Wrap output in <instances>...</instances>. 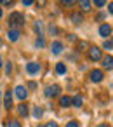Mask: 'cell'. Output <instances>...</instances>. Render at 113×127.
Masks as SVG:
<instances>
[{
    "label": "cell",
    "instance_id": "1",
    "mask_svg": "<svg viewBox=\"0 0 113 127\" xmlns=\"http://www.w3.org/2000/svg\"><path fill=\"white\" fill-rule=\"evenodd\" d=\"M25 16L21 12H12L9 16V26L14 28V30H19V26H25Z\"/></svg>",
    "mask_w": 113,
    "mask_h": 127
},
{
    "label": "cell",
    "instance_id": "2",
    "mask_svg": "<svg viewBox=\"0 0 113 127\" xmlns=\"http://www.w3.org/2000/svg\"><path fill=\"white\" fill-rule=\"evenodd\" d=\"M89 58H90V59H94V61L103 59V52H101V49H99V47H96V45L89 47Z\"/></svg>",
    "mask_w": 113,
    "mask_h": 127
},
{
    "label": "cell",
    "instance_id": "3",
    "mask_svg": "<svg viewBox=\"0 0 113 127\" xmlns=\"http://www.w3.org/2000/svg\"><path fill=\"white\" fill-rule=\"evenodd\" d=\"M59 92H61L59 85H49V87H45V96L47 97H56V96H59Z\"/></svg>",
    "mask_w": 113,
    "mask_h": 127
},
{
    "label": "cell",
    "instance_id": "4",
    "mask_svg": "<svg viewBox=\"0 0 113 127\" xmlns=\"http://www.w3.org/2000/svg\"><path fill=\"white\" fill-rule=\"evenodd\" d=\"M40 63H35V61H31V63H28L26 64V71L30 73V75H37L38 71H40Z\"/></svg>",
    "mask_w": 113,
    "mask_h": 127
},
{
    "label": "cell",
    "instance_id": "5",
    "mask_svg": "<svg viewBox=\"0 0 113 127\" xmlns=\"http://www.w3.org/2000/svg\"><path fill=\"white\" fill-rule=\"evenodd\" d=\"M16 96H18L19 101H25V99L28 97V89L23 87V85H18V87H16Z\"/></svg>",
    "mask_w": 113,
    "mask_h": 127
},
{
    "label": "cell",
    "instance_id": "6",
    "mask_svg": "<svg viewBox=\"0 0 113 127\" xmlns=\"http://www.w3.org/2000/svg\"><path fill=\"white\" fill-rule=\"evenodd\" d=\"M89 77H90V80H92L94 84H97V82L103 80V71H101V70H92V71L89 73Z\"/></svg>",
    "mask_w": 113,
    "mask_h": 127
},
{
    "label": "cell",
    "instance_id": "7",
    "mask_svg": "<svg viewBox=\"0 0 113 127\" xmlns=\"http://www.w3.org/2000/svg\"><path fill=\"white\" fill-rule=\"evenodd\" d=\"M19 37H21V32H19V30H14V28H11L9 33H7V38H9L11 42H18Z\"/></svg>",
    "mask_w": 113,
    "mask_h": 127
},
{
    "label": "cell",
    "instance_id": "8",
    "mask_svg": "<svg viewBox=\"0 0 113 127\" xmlns=\"http://www.w3.org/2000/svg\"><path fill=\"white\" fill-rule=\"evenodd\" d=\"M2 104L11 110V106H12V92H11V91H7V92L4 94V103H2Z\"/></svg>",
    "mask_w": 113,
    "mask_h": 127
},
{
    "label": "cell",
    "instance_id": "9",
    "mask_svg": "<svg viewBox=\"0 0 113 127\" xmlns=\"http://www.w3.org/2000/svg\"><path fill=\"white\" fill-rule=\"evenodd\" d=\"M99 35L104 37V38H106L108 35H111V26H110V25H101V26H99Z\"/></svg>",
    "mask_w": 113,
    "mask_h": 127
},
{
    "label": "cell",
    "instance_id": "10",
    "mask_svg": "<svg viewBox=\"0 0 113 127\" xmlns=\"http://www.w3.org/2000/svg\"><path fill=\"white\" fill-rule=\"evenodd\" d=\"M51 51H52V54H61V52H63V44H61L59 40L52 42V45H51Z\"/></svg>",
    "mask_w": 113,
    "mask_h": 127
},
{
    "label": "cell",
    "instance_id": "11",
    "mask_svg": "<svg viewBox=\"0 0 113 127\" xmlns=\"http://www.w3.org/2000/svg\"><path fill=\"white\" fill-rule=\"evenodd\" d=\"M103 68L113 70V58H111V56H104V58H103Z\"/></svg>",
    "mask_w": 113,
    "mask_h": 127
},
{
    "label": "cell",
    "instance_id": "12",
    "mask_svg": "<svg viewBox=\"0 0 113 127\" xmlns=\"http://www.w3.org/2000/svg\"><path fill=\"white\" fill-rule=\"evenodd\" d=\"M84 104V97L80 96V94H77L75 97H71V106H77V108H80Z\"/></svg>",
    "mask_w": 113,
    "mask_h": 127
},
{
    "label": "cell",
    "instance_id": "13",
    "mask_svg": "<svg viewBox=\"0 0 113 127\" xmlns=\"http://www.w3.org/2000/svg\"><path fill=\"white\" fill-rule=\"evenodd\" d=\"M71 21H73L75 25H80V23L84 21V16H82L80 12H73V14H71Z\"/></svg>",
    "mask_w": 113,
    "mask_h": 127
},
{
    "label": "cell",
    "instance_id": "14",
    "mask_svg": "<svg viewBox=\"0 0 113 127\" xmlns=\"http://www.w3.org/2000/svg\"><path fill=\"white\" fill-rule=\"evenodd\" d=\"M59 104H61L63 108H70V106H71V97L63 96V97H61V101H59Z\"/></svg>",
    "mask_w": 113,
    "mask_h": 127
},
{
    "label": "cell",
    "instance_id": "15",
    "mask_svg": "<svg viewBox=\"0 0 113 127\" xmlns=\"http://www.w3.org/2000/svg\"><path fill=\"white\" fill-rule=\"evenodd\" d=\"M18 113H19L21 117H26V115H28V104H19V106H18Z\"/></svg>",
    "mask_w": 113,
    "mask_h": 127
},
{
    "label": "cell",
    "instance_id": "16",
    "mask_svg": "<svg viewBox=\"0 0 113 127\" xmlns=\"http://www.w3.org/2000/svg\"><path fill=\"white\" fill-rule=\"evenodd\" d=\"M42 30H44V26H42V21H37V23H35V32L38 33V37H44Z\"/></svg>",
    "mask_w": 113,
    "mask_h": 127
},
{
    "label": "cell",
    "instance_id": "17",
    "mask_svg": "<svg viewBox=\"0 0 113 127\" xmlns=\"http://www.w3.org/2000/svg\"><path fill=\"white\" fill-rule=\"evenodd\" d=\"M56 71H57L59 75H64V73H66V66H64L63 63H57V64H56Z\"/></svg>",
    "mask_w": 113,
    "mask_h": 127
},
{
    "label": "cell",
    "instance_id": "18",
    "mask_svg": "<svg viewBox=\"0 0 113 127\" xmlns=\"http://www.w3.org/2000/svg\"><path fill=\"white\" fill-rule=\"evenodd\" d=\"M42 113H44V110H42L40 106H35V108H33V117H35V118H40Z\"/></svg>",
    "mask_w": 113,
    "mask_h": 127
},
{
    "label": "cell",
    "instance_id": "19",
    "mask_svg": "<svg viewBox=\"0 0 113 127\" xmlns=\"http://www.w3.org/2000/svg\"><path fill=\"white\" fill-rule=\"evenodd\" d=\"M35 45H37L38 49L45 47V38H44V37H38V38H37V42H35Z\"/></svg>",
    "mask_w": 113,
    "mask_h": 127
},
{
    "label": "cell",
    "instance_id": "20",
    "mask_svg": "<svg viewBox=\"0 0 113 127\" xmlns=\"http://www.w3.org/2000/svg\"><path fill=\"white\" fill-rule=\"evenodd\" d=\"M90 2H85V0H82V2H80V7H82V11H89L90 9Z\"/></svg>",
    "mask_w": 113,
    "mask_h": 127
},
{
    "label": "cell",
    "instance_id": "21",
    "mask_svg": "<svg viewBox=\"0 0 113 127\" xmlns=\"http://www.w3.org/2000/svg\"><path fill=\"white\" fill-rule=\"evenodd\" d=\"M103 47L110 51V49H113V42H111V40H104V44H103Z\"/></svg>",
    "mask_w": 113,
    "mask_h": 127
},
{
    "label": "cell",
    "instance_id": "22",
    "mask_svg": "<svg viewBox=\"0 0 113 127\" xmlns=\"http://www.w3.org/2000/svg\"><path fill=\"white\" fill-rule=\"evenodd\" d=\"M94 5H96V7H104V5H106V2H104V0H96Z\"/></svg>",
    "mask_w": 113,
    "mask_h": 127
},
{
    "label": "cell",
    "instance_id": "23",
    "mask_svg": "<svg viewBox=\"0 0 113 127\" xmlns=\"http://www.w3.org/2000/svg\"><path fill=\"white\" fill-rule=\"evenodd\" d=\"M7 127H21V124L18 122V120H12V122H9V125Z\"/></svg>",
    "mask_w": 113,
    "mask_h": 127
},
{
    "label": "cell",
    "instance_id": "24",
    "mask_svg": "<svg viewBox=\"0 0 113 127\" xmlns=\"http://www.w3.org/2000/svg\"><path fill=\"white\" fill-rule=\"evenodd\" d=\"M49 32H51L52 35H54V33H57V26H56V25H51V26H49Z\"/></svg>",
    "mask_w": 113,
    "mask_h": 127
},
{
    "label": "cell",
    "instance_id": "25",
    "mask_svg": "<svg viewBox=\"0 0 113 127\" xmlns=\"http://www.w3.org/2000/svg\"><path fill=\"white\" fill-rule=\"evenodd\" d=\"M11 71H12V64H11V63H7V64H5V73H7V75H11Z\"/></svg>",
    "mask_w": 113,
    "mask_h": 127
},
{
    "label": "cell",
    "instance_id": "26",
    "mask_svg": "<svg viewBox=\"0 0 113 127\" xmlns=\"http://www.w3.org/2000/svg\"><path fill=\"white\" fill-rule=\"evenodd\" d=\"M66 127H80V125H78V122L71 120V122H68V124H66Z\"/></svg>",
    "mask_w": 113,
    "mask_h": 127
},
{
    "label": "cell",
    "instance_id": "27",
    "mask_svg": "<svg viewBox=\"0 0 113 127\" xmlns=\"http://www.w3.org/2000/svg\"><path fill=\"white\" fill-rule=\"evenodd\" d=\"M45 127H59V125H57V122H52V120H51V122H47Z\"/></svg>",
    "mask_w": 113,
    "mask_h": 127
},
{
    "label": "cell",
    "instance_id": "28",
    "mask_svg": "<svg viewBox=\"0 0 113 127\" xmlns=\"http://www.w3.org/2000/svg\"><path fill=\"white\" fill-rule=\"evenodd\" d=\"M63 5H75V2H73V0H64Z\"/></svg>",
    "mask_w": 113,
    "mask_h": 127
},
{
    "label": "cell",
    "instance_id": "29",
    "mask_svg": "<svg viewBox=\"0 0 113 127\" xmlns=\"http://www.w3.org/2000/svg\"><path fill=\"white\" fill-rule=\"evenodd\" d=\"M33 2H31V0H23V5H31Z\"/></svg>",
    "mask_w": 113,
    "mask_h": 127
},
{
    "label": "cell",
    "instance_id": "30",
    "mask_svg": "<svg viewBox=\"0 0 113 127\" xmlns=\"http://www.w3.org/2000/svg\"><path fill=\"white\" fill-rule=\"evenodd\" d=\"M108 11H110V12H111V14H113V2H111V4H110V5H108Z\"/></svg>",
    "mask_w": 113,
    "mask_h": 127
},
{
    "label": "cell",
    "instance_id": "31",
    "mask_svg": "<svg viewBox=\"0 0 113 127\" xmlns=\"http://www.w3.org/2000/svg\"><path fill=\"white\" fill-rule=\"evenodd\" d=\"M97 127H108V125H106V124H99Z\"/></svg>",
    "mask_w": 113,
    "mask_h": 127
},
{
    "label": "cell",
    "instance_id": "32",
    "mask_svg": "<svg viewBox=\"0 0 113 127\" xmlns=\"http://www.w3.org/2000/svg\"><path fill=\"white\" fill-rule=\"evenodd\" d=\"M0 108H2V94H0Z\"/></svg>",
    "mask_w": 113,
    "mask_h": 127
},
{
    "label": "cell",
    "instance_id": "33",
    "mask_svg": "<svg viewBox=\"0 0 113 127\" xmlns=\"http://www.w3.org/2000/svg\"><path fill=\"white\" fill-rule=\"evenodd\" d=\"M0 68H2V58H0Z\"/></svg>",
    "mask_w": 113,
    "mask_h": 127
},
{
    "label": "cell",
    "instance_id": "34",
    "mask_svg": "<svg viewBox=\"0 0 113 127\" xmlns=\"http://www.w3.org/2000/svg\"><path fill=\"white\" fill-rule=\"evenodd\" d=\"M0 18H2V9H0Z\"/></svg>",
    "mask_w": 113,
    "mask_h": 127
},
{
    "label": "cell",
    "instance_id": "35",
    "mask_svg": "<svg viewBox=\"0 0 113 127\" xmlns=\"http://www.w3.org/2000/svg\"><path fill=\"white\" fill-rule=\"evenodd\" d=\"M0 47H2V40H0Z\"/></svg>",
    "mask_w": 113,
    "mask_h": 127
},
{
    "label": "cell",
    "instance_id": "36",
    "mask_svg": "<svg viewBox=\"0 0 113 127\" xmlns=\"http://www.w3.org/2000/svg\"><path fill=\"white\" fill-rule=\"evenodd\" d=\"M38 127H45V125H38Z\"/></svg>",
    "mask_w": 113,
    "mask_h": 127
},
{
    "label": "cell",
    "instance_id": "37",
    "mask_svg": "<svg viewBox=\"0 0 113 127\" xmlns=\"http://www.w3.org/2000/svg\"><path fill=\"white\" fill-rule=\"evenodd\" d=\"M111 42H113V40H111Z\"/></svg>",
    "mask_w": 113,
    "mask_h": 127
}]
</instances>
